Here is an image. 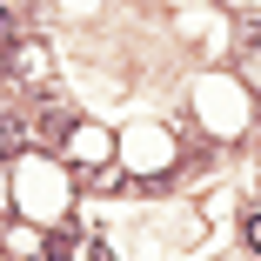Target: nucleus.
<instances>
[{
  "label": "nucleus",
  "mask_w": 261,
  "mask_h": 261,
  "mask_svg": "<svg viewBox=\"0 0 261 261\" xmlns=\"http://www.w3.org/2000/svg\"><path fill=\"white\" fill-rule=\"evenodd\" d=\"M47 67H54V54H47V40H14V74L20 81H47Z\"/></svg>",
  "instance_id": "f257e3e1"
},
{
  "label": "nucleus",
  "mask_w": 261,
  "mask_h": 261,
  "mask_svg": "<svg viewBox=\"0 0 261 261\" xmlns=\"http://www.w3.org/2000/svg\"><path fill=\"white\" fill-rule=\"evenodd\" d=\"M67 154H74V161H108L114 141H108V134H94V127H74V134H67Z\"/></svg>",
  "instance_id": "f03ea898"
},
{
  "label": "nucleus",
  "mask_w": 261,
  "mask_h": 261,
  "mask_svg": "<svg viewBox=\"0 0 261 261\" xmlns=\"http://www.w3.org/2000/svg\"><path fill=\"white\" fill-rule=\"evenodd\" d=\"M20 147H27V121H14V114H0V161H14Z\"/></svg>",
  "instance_id": "7ed1b4c3"
},
{
  "label": "nucleus",
  "mask_w": 261,
  "mask_h": 261,
  "mask_svg": "<svg viewBox=\"0 0 261 261\" xmlns=\"http://www.w3.org/2000/svg\"><path fill=\"white\" fill-rule=\"evenodd\" d=\"M241 74H248V81H254V87H261V34H254V40H248V54H241Z\"/></svg>",
  "instance_id": "20e7f679"
},
{
  "label": "nucleus",
  "mask_w": 261,
  "mask_h": 261,
  "mask_svg": "<svg viewBox=\"0 0 261 261\" xmlns=\"http://www.w3.org/2000/svg\"><path fill=\"white\" fill-rule=\"evenodd\" d=\"M20 40V20H14V7H0V47H14Z\"/></svg>",
  "instance_id": "39448f33"
},
{
  "label": "nucleus",
  "mask_w": 261,
  "mask_h": 261,
  "mask_svg": "<svg viewBox=\"0 0 261 261\" xmlns=\"http://www.w3.org/2000/svg\"><path fill=\"white\" fill-rule=\"evenodd\" d=\"M241 241H248V248H254V254H261V207H254V215H248V221H241Z\"/></svg>",
  "instance_id": "423d86ee"
}]
</instances>
